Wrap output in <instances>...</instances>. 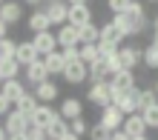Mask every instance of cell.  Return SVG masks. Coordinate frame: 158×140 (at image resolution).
Listing matches in <instances>:
<instances>
[{
  "instance_id": "obj_6",
  "label": "cell",
  "mask_w": 158,
  "mask_h": 140,
  "mask_svg": "<svg viewBox=\"0 0 158 140\" xmlns=\"http://www.w3.org/2000/svg\"><path fill=\"white\" fill-rule=\"evenodd\" d=\"M98 123L104 126L106 132H118V129H121V123H124V115H121V111H118L112 103H109V106H104V109H101V120H98Z\"/></svg>"
},
{
  "instance_id": "obj_2",
  "label": "cell",
  "mask_w": 158,
  "mask_h": 140,
  "mask_svg": "<svg viewBox=\"0 0 158 140\" xmlns=\"http://www.w3.org/2000/svg\"><path fill=\"white\" fill-rule=\"evenodd\" d=\"M86 100H89V103H95L98 109L109 106V103H112V89H109V83L106 80L104 83H92L89 91H86Z\"/></svg>"
},
{
  "instance_id": "obj_19",
  "label": "cell",
  "mask_w": 158,
  "mask_h": 140,
  "mask_svg": "<svg viewBox=\"0 0 158 140\" xmlns=\"http://www.w3.org/2000/svg\"><path fill=\"white\" fill-rule=\"evenodd\" d=\"M23 91H26V86H23L17 77H15V80H3V83H0V95H3L9 103H15V100L20 97Z\"/></svg>"
},
{
  "instance_id": "obj_49",
  "label": "cell",
  "mask_w": 158,
  "mask_h": 140,
  "mask_svg": "<svg viewBox=\"0 0 158 140\" xmlns=\"http://www.w3.org/2000/svg\"><path fill=\"white\" fill-rule=\"evenodd\" d=\"M147 3H158V0H147Z\"/></svg>"
},
{
  "instance_id": "obj_23",
  "label": "cell",
  "mask_w": 158,
  "mask_h": 140,
  "mask_svg": "<svg viewBox=\"0 0 158 140\" xmlns=\"http://www.w3.org/2000/svg\"><path fill=\"white\" fill-rule=\"evenodd\" d=\"M86 80L89 83H104V80H109V72H106V66H104V60H101V57L86 66Z\"/></svg>"
},
{
  "instance_id": "obj_10",
  "label": "cell",
  "mask_w": 158,
  "mask_h": 140,
  "mask_svg": "<svg viewBox=\"0 0 158 140\" xmlns=\"http://www.w3.org/2000/svg\"><path fill=\"white\" fill-rule=\"evenodd\" d=\"M32 95L38 97V103H46V106H49L55 97H60V89L55 86L52 80H43V83H38V86L32 89Z\"/></svg>"
},
{
  "instance_id": "obj_12",
  "label": "cell",
  "mask_w": 158,
  "mask_h": 140,
  "mask_svg": "<svg viewBox=\"0 0 158 140\" xmlns=\"http://www.w3.org/2000/svg\"><path fill=\"white\" fill-rule=\"evenodd\" d=\"M15 60L20 63V69H23V66H29V63L40 60V54L35 52V46H32L29 40H23V43H17V46H15Z\"/></svg>"
},
{
  "instance_id": "obj_7",
  "label": "cell",
  "mask_w": 158,
  "mask_h": 140,
  "mask_svg": "<svg viewBox=\"0 0 158 140\" xmlns=\"http://www.w3.org/2000/svg\"><path fill=\"white\" fill-rule=\"evenodd\" d=\"M66 23L69 26H83V23H92V9L86 3H81V6H69L66 9Z\"/></svg>"
},
{
  "instance_id": "obj_41",
  "label": "cell",
  "mask_w": 158,
  "mask_h": 140,
  "mask_svg": "<svg viewBox=\"0 0 158 140\" xmlns=\"http://www.w3.org/2000/svg\"><path fill=\"white\" fill-rule=\"evenodd\" d=\"M23 3H26V6H40L43 0H23Z\"/></svg>"
},
{
  "instance_id": "obj_40",
  "label": "cell",
  "mask_w": 158,
  "mask_h": 140,
  "mask_svg": "<svg viewBox=\"0 0 158 140\" xmlns=\"http://www.w3.org/2000/svg\"><path fill=\"white\" fill-rule=\"evenodd\" d=\"M66 6H81V3H89V0H63Z\"/></svg>"
},
{
  "instance_id": "obj_3",
  "label": "cell",
  "mask_w": 158,
  "mask_h": 140,
  "mask_svg": "<svg viewBox=\"0 0 158 140\" xmlns=\"http://www.w3.org/2000/svg\"><path fill=\"white\" fill-rule=\"evenodd\" d=\"M3 120H6L3 129H6V134H9V137H12V134H23L26 129L32 126V123H29V117L20 115V111H15V109H9V115H6Z\"/></svg>"
},
{
  "instance_id": "obj_47",
  "label": "cell",
  "mask_w": 158,
  "mask_h": 140,
  "mask_svg": "<svg viewBox=\"0 0 158 140\" xmlns=\"http://www.w3.org/2000/svg\"><path fill=\"white\" fill-rule=\"evenodd\" d=\"M152 32H158V17H155V20H152Z\"/></svg>"
},
{
  "instance_id": "obj_39",
  "label": "cell",
  "mask_w": 158,
  "mask_h": 140,
  "mask_svg": "<svg viewBox=\"0 0 158 140\" xmlns=\"http://www.w3.org/2000/svg\"><path fill=\"white\" fill-rule=\"evenodd\" d=\"M0 37H9V26H6L3 20H0Z\"/></svg>"
},
{
  "instance_id": "obj_38",
  "label": "cell",
  "mask_w": 158,
  "mask_h": 140,
  "mask_svg": "<svg viewBox=\"0 0 158 140\" xmlns=\"http://www.w3.org/2000/svg\"><path fill=\"white\" fill-rule=\"evenodd\" d=\"M109 140H129V137H127V134L118 129V132H112V134H109Z\"/></svg>"
},
{
  "instance_id": "obj_33",
  "label": "cell",
  "mask_w": 158,
  "mask_h": 140,
  "mask_svg": "<svg viewBox=\"0 0 158 140\" xmlns=\"http://www.w3.org/2000/svg\"><path fill=\"white\" fill-rule=\"evenodd\" d=\"M86 134H89V140H109V134H112V132H106L101 123H95V126L86 129Z\"/></svg>"
},
{
  "instance_id": "obj_29",
  "label": "cell",
  "mask_w": 158,
  "mask_h": 140,
  "mask_svg": "<svg viewBox=\"0 0 158 140\" xmlns=\"http://www.w3.org/2000/svg\"><path fill=\"white\" fill-rule=\"evenodd\" d=\"M141 63H144L147 69H158V49H155L152 43L147 46V49H141Z\"/></svg>"
},
{
  "instance_id": "obj_43",
  "label": "cell",
  "mask_w": 158,
  "mask_h": 140,
  "mask_svg": "<svg viewBox=\"0 0 158 140\" xmlns=\"http://www.w3.org/2000/svg\"><path fill=\"white\" fill-rule=\"evenodd\" d=\"M0 140H9V134H6V129L0 126Z\"/></svg>"
},
{
  "instance_id": "obj_9",
  "label": "cell",
  "mask_w": 158,
  "mask_h": 140,
  "mask_svg": "<svg viewBox=\"0 0 158 140\" xmlns=\"http://www.w3.org/2000/svg\"><path fill=\"white\" fill-rule=\"evenodd\" d=\"M121 132H124L127 137H138V134H147L144 117L138 115V111H132V115H127V117H124V123H121Z\"/></svg>"
},
{
  "instance_id": "obj_45",
  "label": "cell",
  "mask_w": 158,
  "mask_h": 140,
  "mask_svg": "<svg viewBox=\"0 0 158 140\" xmlns=\"http://www.w3.org/2000/svg\"><path fill=\"white\" fill-rule=\"evenodd\" d=\"M152 46L158 49V32H152Z\"/></svg>"
},
{
  "instance_id": "obj_51",
  "label": "cell",
  "mask_w": 158,
  "mask_h": 140,
  "mask_svg": "<svg viewBox=\"0 0 158 140\" xmlns=\"http://www.w3.org/2000/svg\"><path fill=\"white\" fill-rule=\"evenodd\" d=\"M0 83H3V80H0Z\"/></svg>"
},
{
  "instance_id": "obj_20",
  "label": "cell",
  "mask_w": 158,
  "mask_h": 140,
  "mask_svg": "<svg viewBox=\"0 0 158 140\" xmlns=\"http://www.w3.org/2000/svg\"><path fill=\"white\" fill-rule=\"evenodd\" d=\"M40 103H38V97L32 95V91H23L20 97L15 100V111H20V115H26V117H32V111L38 109Z\"/></svg>"
},
{
  "instance_id": "obj_8",
  "label": "cell",
  "mask_w": 158,
  "mask_h": 140,
  "mask_svg": "<svg viewBox=\"0 0 158 140\" xmlns=\"http://www.w3.org/2000/svg\"><path fill=\"white\" fill-rule=\"evenodd\" d=\"M20 17H23V3H17V0H3V3H0V20L6 26L17 23Z\"/></svg>"
},
{
  "instance_id": "obj_25",
  "label": "cell",
  "mask_w": 158,
  "mask_h": 140,
  "mask_svg": "<svg viewBox=\"0 0 158 140\" xmlns=\"http://www.w3.org/2000/svg\"><path fill=\"white\" fill-rule=\"evenodd\" d=\"M26 23H29V29H32L35 34H40V32H49V29H52V23H49V17L43 14V9H40V12H32Z\"/></svg>"
},
{
  "instance_id": "obj_18",
  "label": "cell",
  "mask_w": 158,
  "mask_h": 140,
  "mask_svg": "<svg viewBox=\"0 0 158 140\" xmlns=\"http://www.w3.org/2000/svg\"><path fill=\"white\" fill-rule=\"evenodd\" d=\"M55 43L60 46V49H66V46H78V29L69 23H63L58 32H55Z\"/></svg>"
},
{
  "instance_id": "obj_21",
  "label": "cell",
  "mask_w": 158,
  "mask_h": 140,
  "mask_svg": "<svg viewBox=\"0 0 158 140\" xmlns=\"http://www.w3.org/2000/svg\"><path fill=\"white\" fill-rule=\"evenodd\" d=\"M23 72H26V80H29L32 86L49 80V74H46V69H43V60H35V63H29V66H23Z\"/></svg>"
},
{
  "instance_id": "obj_1",
  "label": "cell",
  "mask_w": 158,
  "mask_h": 140,
  "mask_svg": "<svg viewBox=\"0 0 158 140\" xmlns=\"http://www.w3.org/2000/svg\"><path fill=\"white\" fill-rule=\"evenodd\" d=\"M121 14L127 17V23H129V29H132V34H141V32L147 29V9H144L141 0H129L127 9H124Z\"/></svg>"
},
{
  "instance_id": "obj_16",
  "label": "cell",
  "mask_w": 158,
  "mask_h": 140,
  "mask_svg": "<svg viewBox=\"0 0 158 140\" xmlns=\"http://www.w3.org/2000/svg\"><path fill=\"white\" fill-rule=\"evenodd\" d=\"M55 115H58V111H55L52 106H46V103H40L38 109L32 111V117H29V123H32V126H40V129H46V126H49L52 120H55Z\"/></svg>"
},
{
  "instance_id": "obj_34",
  "label": "cell",
  "mask_w": 158,
  "mask_h": 140,
  "mask_svg": "<svg viewBox=\"0 0 158 140\" xmlns=\"http://www.w3.org/2000/svg\"><path fill=\"white\" fill-rule=\"evenodd\" d=\"M23 134H26V140H46V132H43L40 126H29Z\"/></svg>"
},
{
  "instance_id": "obj_28",
  "label": "cell",
  "mask_w": 158,
  "mask_h": 140,
  "mask_svg": "<svg viewBox=\"0 0 158 140\" xmlns=\"http://www.w3.org/2000/svg\"><path fill=\"white\" fill-rule=\"evenodd\" d=\"M81 43H98V26H95V23L78 26V46H81Z\"/></svg>"
},
{
  "instance_id": "obj_17",
  "label": "cell",
  "mask_w": 158,
  "mask_h": 140,
  "mask_svg": "<svg viewBox=\"0 0 158 140\" xmlns=\"http://www.w3.org/2000/svg\"><path fill=\"white\" fill-rule=\"evenodd\" d=\"M58 115H60L63 120H75V117L83 115V103H81L78 97H63V103H60V109H58Z\"/></svg>"
},
{
  "instance_id": "obj_24",
  "label": "cell",
  "mask_w": 158,
  "mask_h": 140,
  "mask_svg": "<svg viewBox=\"0 0 158 140\" xmlns=\"http://www.w3.org/2000/svg\"><path fill=\"white\" fill-rule=\"evenodd\" d=\"M43 132H46V140H60L63 134L69 132V126H66V120H63L60 115H55V120L43 129Z\"/></svg>"
},
{
  "instance_id": "obj_48",
  "label": "cell",
  "mask_w": 158,
  "mask_h": 140,
  "mask_svg": "<svg viewBox=\"0 0 158 140\" xmlns=\"http://www.w3.org/2000/svg\"><path fill=\"white\" fill-rule=\"evenodd\" d=\"M152 91H155V95H158V83H155V89H152Z\"/></svg>"
},
{
  "instance_id": "obj_42",
  "label": "cell",
  "mask_w": 158,
  "mask_h": 140,
  "mask_svg": "<svg viewBox=\"0 0 158 140\" xmlns=\"http://www.w3.org/2000/svg\"><path fill=\"white\" fill-rule=\"evenodd\" d=\"M60 140H81V137H75V134H69V132H66V134H63Z\"/></svg>"
},
{
  "instance_id": "obj_36",
  "label": "cell",
  "mask_w": 158,
  "mask_h": 140,
  "mask_svg": "<svg viewBox=\"0 0 158 140\" xmlns=\"http://www.w3.org/2000/svg\"><path fill=\"white\" fill-rule=\"evenodd\" d=\"M127 3H129V0H106V6H109V12H112V14H121L127 9Z\"/></svg>"
},
{
  "instance_id": "obj_15",
  "label": "cell",
  "mask_w": 158,
  "mask_h": 140,
  "mask_svg": "<svg viewBox=\"0 0 158 140\" xmlns=\"http://www.w3.org/2000/svg\"><path fill=\"white\" fill-rule=\"evenodd\" d=\"M98 43H106V46H118L124 43V37H121V32L115 29L112 23H104V26H98Z\"/></svg>"
},
{
  "instance_id": "obj_31",
  "label": "cell",
  "mask_w": 158,
  "mask_h": 140,
  "mask_svg": "<svg viewBox=\"0 0 158 140\" xmlns=\"http://www.w3.org/2000/svg\"><path fill=\"white\" fill-rule=\"evenodd\" d=\"M66 126H69V134H75V137H83L86 134V120H83V115L81 117H75V120H66Z\"/></svg>"
},
{
  "instance_id": "obj_32",
  "label": "cell",
  "mask_w": 158,
  "mask_h": 140,
  "mask_svg": "<svg viewBox=\"0 0 158 140\" xmlns=\"http://www.w3.org/2000/svg\"><path fill=\"white\" fill-rule=\"evenodd\" d=\"M15 40L12 37H0V60H6V57H15Z\"/></svg>"
},
{
  "instance_id": "obj_26",
  "label": "cell",
  "mask_w": 158,
  "mask_h": 140,
  "mask_svg": "<svg viewBox=\"0 0 158 140\" xmlns=\"http://www.w3.org/2000/svg\"><path fill=\"white\" fill-rule=\"evenodd\" d=\"M17 74H20V63H17L15 57L0 60V80H15Z\"/></svg>"
},
{
  "instance_id": "obj_5",
  "label": "cell",
  "mask_w": 158,
  "mask_h": 140,
  "mask_svg": "<svg viewBox=\"0 0 158 140\" xmlns=\"http://www.w3.org/2000/svg\"><path fill=\"white\" fill-rule=\"evenodd\" d=\"M60 77L66 80V83H72V86H81V83L86 80V63H81V60L66 63L63 72H60Z\"/></svg>"
},
{
  "instance_id": "obj_14",
  "label": "cell",
  "mask_w": 158,
  "mask_h": 140,
  "mask_svg": "<svg viewBox=\"0 0 158 140\" xmlns=\"http://www.w3.org/2000/svg\"><path fill=\"white\" fill-rule=\"evenodd\" d=\"M118 60H121L124 69L135 72V66L141 63V49H138V46H124V49H118Z\"/></svg>"
},
{
  "instance_id": "obj_4",
  "label": "cell",
  "mask_w": 158,
  "mask_h": 140,
  "mask_svg": "<svg viewBox=\"0 0 158 140\" xmlns=\"http://www.w3.org/2000/svg\"><path fill=\"white\" fill-rule=\"evenodd\" d=\"M106 83H109V89H112L115 95H124V91L135 89V72L121 69V72H118V74H112V77H109Z\"/></svg>"
},
{
  "instance_id": "obj_27",
  "label": "cell",
  "mask_w": 158,
  "mask_h": 140,
  "mask_svg": "<svg viewBox=\"0 0 158 140\" xmlns=\"http://www.w3.org/2000/svg\"><path fill=\"white\" fill-rule=\"evenodd\" d=\"M78 60L86 63V66H89V63H95L98 60V43H81L78 46Z\"/></svg>"
},
{
  "instance_id": "obj_13",
  "label": "cell",
  "mask_w": 158,
  "mask_h": 140,
  "mask_svg": "<svg viewBox=\"0 0 158 140\" xmlns=\"http://www.w3.org/2000/svg\"><path fill=\"white\" fill-rule=\"evenodd\" d=\"M29 43L35 46V52H38L40 57H43V54H49V52H55V49H58V43H55V34H52V32H40V34H35Z\"/></svg>"
},
{
  "instance_id": "obj_44",
  "label": "cell",
  "mask_w": 158,
  "mask_h": 140,
  "mask_svg": "<svg viewBox=\"0 0 158 140\" xmlns=\"http://www.w3.org/2000/svg\"><path fill=\"white\" fill-rule=\"evenodd\" d=\"M9 140H26V134H12Z\"/></svg>"
},
{
  "instance_id": "obj_37",
  "label": "cell",
  "mask_w": 158,
  "mask_h": 140,
  "mask_svg": "<svg viewBox=\"0 0 158 140\" xmlns=\"http://www.w3.org/2000/svg\"><path fill=\"white\" fill-rule=\"evenodd\" d=\"M9 106H12V103H9V100L0 95V117H6V115H9Z\"/></svg>"
},
{
  "instance_id": "obj_50",
  "label": "cell",
  "mask_w": 158,
  "mask_h": 140,
  "mask_svg": "<svg viewBox=\"0 0 158 140\" xmlns=\"http://www.w3.org/2000/svg\"><path fill=\"white\" fill-rule=\"evenodd\" d=\"M0 3H3V0H0Z\"/></svg>"
},
{
  "instance_id": "obj_30",
  "label": "cell",
  "mask_w": 158,
  "mask_h": 140,
  "mask_svg": "<svg viewBox=\"0 0 158 140\" xmlns=\"http://www.w3.org/2000/svg\"><path fill=\"white\" fill-rule=\"evenodd\" d=\"M138 115L144 117V126H147V129H158V103L147 106L144 111H138Z\"/></svg>"
},
{
  "instance_id": "obj_22",
  "label": "cell",
  "mask_w": 158,
  "mask_h": 140,
  "mask_svg": "<svg viewBox=\"0 0 158 140\" xmlns=\"http://www.w3.org/2000/svg\"><path fill=\"white\" fill-rule=\"evenodd\" d=\"M43 69H46V74H60L63 72V66H66V63H63V57H60V52H49V54H43Z\"/></svg>"
},
{
  "instance_id": "obj_46",
  "label": "cell",
  "mask_w": 158,
  "mask_h": 140,
  "mask_svg": "<svg viewBox=\"0 0 158 140\" xmlns=\"http://www.w3.org/2000/svg\"><path fill=\"white\" fill-rule=\"evenodd\" d=\"M129 140H150V137H147V134H138V137H129Z\"/></svg>"
},
{
  "instance_id": "obj_35",
  "label": "cell",
  "mask_w": 158,
  "mask_h": 140,
  "mask_svg": "<svg viewBox=\"0 0 158 140\" xmlns=\"http://www.w3.org/2000/svg\"><path fill=\"white\" fill-rule=\"evenodd\" d=\"M60 57H63V63L78 60V46H66V49H60Z\"/></svg>"
},
{
  "instance_id": "obj_11",
  "label": "cell",
  "mask_w": 158,
  "mask_h": 140,
  "mask_svg": "<svg viewBox=\"0 0 158 140\" xmlns=\"http://www.w3.org/2000/svg\"><path fill=\"white\" fill-rule=\"evenodd\" d=\"M66 3H63V0H49V6L43 9V14L49 17V23H55V26H63L66 23Z\"/></svg>"
}]
</instances>
